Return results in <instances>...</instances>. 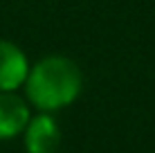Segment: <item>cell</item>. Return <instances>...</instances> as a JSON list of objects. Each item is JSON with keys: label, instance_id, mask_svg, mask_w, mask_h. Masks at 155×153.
Masks as SVG:
<instances>
[{"label": "cell", "instance_id": "6da1fadb", "mask_svg": "<svg viewBox=\"0 0 155 153\" xmlns=\"http://www.w3.org/2000/svg\"><path fill=\"white\" fill-rule=\"evenodd\" d=\"M23 88L34 108H38L41 113H54L70 106L81 95L83 75L72 59L54 54L29 68Z\"/></svg>", "mask_w": 155, "mask_h": 153}, {"label": "cell", "instance_id": "7a4b0ae2", "mask_svg": "<svg viewBox=\"0 0 155 153\" xmlns=\"http://www.w3.org/2000/svg\"><path fill=\"white\" fill-rule=\"evenodd\" d=\"M29 68L27 56L18 45L0 38V92H16L25 86Z\"/></svg>", "mask_w": 155, "mask_h": 153}, {"label": "cell", "instance_id": "3957f363", "mask_svg": "<svg viewBox=\"0 0 155 153\" xmlns=\"http://www.w3.org/2000/svg\"><path fill=\"white\" fill-rule=\"evenodd\" d=\"M23 138L27 153H56L61 144V128L50 113H41L27 122Z\"/></svg>", "mask_w": 155, "mask_h": 153}, {"label": "cell", "instance_id": "277c9868", "mask_svg": "<svg viewBox=\"0 0 155 153\" xmlns=\"http://www.w3.org/2000/svg\"><path fill=\"white\" fill-rule=\"evenodd\" d=\"M29 119V104L23 97L16 92H0V142L20 135Z\"/></svg>", "mask_w": 155, "mask_h": 153}]
</instances>
